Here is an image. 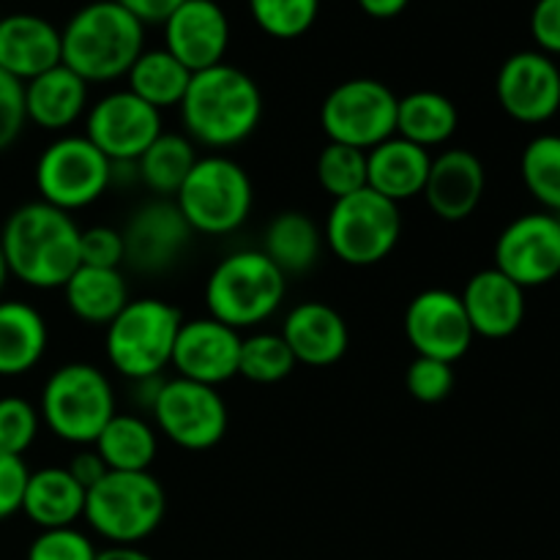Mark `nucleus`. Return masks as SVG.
I'll return each mask as SVG.
<instances>
[{
    "instance_id": "f257e3e1",
    "label": "nucleus",
    "mask_w": 560,
    "mask_h": 560,
    "mask_svg": "<svg viewBox=\"0 0 560 560\" xmlns=\"http://www.w3.org/2000/svg\"><path fill=\"white\" fill-rule=\"evenodd\" d=\"M82 230L71 213L36 200L25 202L0 230L9 277L33 290H63L80 268Z\"/></svg>"
},
{
    "instance_id": "f03ea898",
    "label": "nucleus",
    "mask_w": 560,
    "mask_h": 560,
    "mask_svg": "<svg viewBox=\"0 0 560 560\" xmlns=\"http://www.w3.org/2000/svg\"><path fill=\"white\" fill-rule=\"evenodd\" d=\"M178 109L184 135L217 153L255 135L262 120V93L246 71L219 63L191 74Z\"/></svg>"
},
{
    "instance_id": "7ed1b4c3",
    "label": "nucleus",
    "mask_w": 560,
    "mask_h": 560,
    "mask_svg": "<svg viewBox=\"0 0 560 560\" xmlns=\"http://www.w3.org/2000/svg\"><path fill=\"white\" fill-rule=\"evenodd\" d=\"M145 49V25L115 0L82 5L60 31V63L88 85L129 74Z\"/></svg>"
},
{
    "instance_id": "20e7f679",
    "label": "nucleus",
    "mask_w": 560,
    "mask_h": 560,
    "mask_svg": "<svg viewBox=\"0 0 560 560\" xmlns=\"http://www.w3.org/2000/svg\"><path fill=\"white\" fill-rule=\"evenodd\" d=\"M288 277L260 249H238L213 266L206 282L208 317L244 331L271 320L284 304Z\"/></svg>"
},
{
    "instance_id": "39448f33",
    "label": "nucleus",
    "mask_w": 560,
    "mask_h": 560,
    "mask_svg": "<svg viewBox=\"0 0 560 560\" xmlns=\"http://www.w3.org/2000/svg\"><path fill=\"white\" fill-rule=\"evenodd\" d=\"M115 413V388L96 364H63L47 377L42 388L38 416L44 427L71 446H93Z\"/></svg>"
},
{
    "instance_id": "423d86ee",
    "label": "nucleus",
    "mask_w": 560,
    "mask_h": 560,
    "mask_svg": "<svg viewBox=\"0 0 560 560\" xmlns=\"http://www.w3.org/2000/svg\"><path fill=\"white\" fill-rule=\"evenodd\" d=\"M180 312L162 299H131L104 328V353L109 366L126 381L164 375L173 361Z\"/></svg>"
},
{
    "instance_id": "0eeeda50",
    "label": "nucleus",
    "mask_w": 560,
    "mask_h": 560,
    "mask_svg": "<svg viewBox=\"0 0 560 560\" xmlns=\"http://www.w3.org/2000/svg\"><path fill=\"white\" fill-rule=\"evenodd\" d=\"M173 202L191 233L217 238L244 228L255 206V186L235 159L211 153L197 159Z\"/></svg>"
},
{
    "instance_id": "6e6552de",
    "label": "nucleus",
    "mask_w": 560,
    "mask_h": 560,
    "mask_svg": "<svg viewBox=\"0 0 560 560\" xmlns=\"http://www.w3.org/2000/svg\"><path fill=\"white\" fill-rule=\"evenodd\" d=\"M164 512H167V495L151 470L145 474L107 470V476L88 490L82 520L109 545H140L156 534Z\"/></svg>"
},
{
    "instance_id": "1a4fd4ad",
    "label": "nucleus",
    "mask_w": 560,
    "mask_h": 560,
    "mask_svg": "<svg viewBox=\"0 0 560 560\" xmlns=\"http://www.w3.org/2000/svg\"><path fill=\"white\" fill-rule=\"evenodd\" d=\"M402 235V213L370 186L334 200L323 228V241L345 266L366 268L386 260Z\"/></svg>"
},
{
    "instance_id": "9d476101",
    "label": "nucleus",
    "mask_w": 560,
    "mask_h": 560,
    "mask_svg": "<svg viewBox=\"0 0 560 560\" xmlns=\"http://www.w3.org/2000/svg\"><path fill=\"white\" fill-rule=\"evenodd\" d=\"M113 186V162L85 135L49 142L36 162L38 197L66 213L82 211Z\"/></svg>"
},
{
    "instance_id": "9b49d317",
    "label": "nucleus",
    "mask_w": 560,
    "mask_h": 560,
    "mask_svg": "<svg viewBox=\"0 0 560 560\" xmlns=\"http://www.w3.org/2000/svg\"><path fill=\"white\" fill-rule=\"evenodd\" d=\"M399 96L381 80L355 77L345 80L323 98L320 126L328 142L372 151L397 135Z\"/></svg>"
},
{
    "instance_id": "f8f14e48",
    "label": "nucleus",
    "mask_w": 560,
    "mask_h": 560,
    "mask_svg": "<svg viewBox=\"0 0 560 560\" xmlns=\"http://www.w3.org/2000/svg\"><path fill=\"white\" fill-rule=\"evenodd\" d=\"M156 430L186 452H208L228 435V405L213 386L175 375L151 408Z\"/></svg>"
},
{
    "instance_id": "ddd939ff",
    "label": "nucleus",
    "mask_w": 560,
    "mask_h": 560,
    "mask_svg": "<svg viewBox=\"0 0 560 560\" xmlns=\"http://www.w3.org/2000/svg\"><path fill=\"white\" fill-rule=\"evenodd\" d=\"M495 268L523 290L560 277V222L556 213L530 211L512 219L495 241Z\"/></svg>"
},
{
    "instance_id": "4468645a",
    "label": "nucleus",
    "mask_w": 560,
    "mask_h": 560,
    "mask_svg": "<svg viewBox=\"0 0 560 560\" xmlns=\"http://www.w3.org/2000/svg\"><path fill=\"white\" fill-rule=\"evenodd\" d=\"M162 131V113L126 88L102 96L85 113V137L113 164L137 162Z\"/></svg>"
},
{
    "instance_id": "2eb2a0df",
    "label": "nucleus",
    "mask_w": 560,
    "mask_h": 560,
    "mask_svg": "<svg viewBox=\"0 0 560 560\" xmlns=\"http://www.w3.org/2000/svg\"><path fill=\"white\" fill-rule=\"evenodd\" d=\"M503 113L525 126H541L560 113V69L550 55L523 49L503 60L495 77Z\"/></svg>"
},
{
    "instance_id": "dca6fc26",
    "label": "nucleus",
    "mask_w": 560,
    "mask_h": 560,
    "mask_svg": "<svg viewBox=\"0 0 560 560\" xmlns=\"http://www.w3.org/2000/svg\"><path fill=\"white\" fill-rule=\"evenodd\" d=\"M405 337L416 355L457 364L474 345V328L459 293L430 288L416 295L405 310Z\"/></svg>"
},
{
    "instance_id": "f3484780",
    "label": "nucleus",
    "mask_w": 560,
    "mask_h": 560,
    "mask_svg": "<svg viewBox=\"0 0 560 560\" xmlns=\"http://www.w3.org/2000/svg\"><path fill=\"white\" fill-rule=\"evenodd\" d=\"M120 233H124L126 266L148 277H159L178 266L195 238L178 206L159 197L137 208Z\"/></svg>"
},
{
    "instance_id": "a211bd4d",
    "label": "nucleus",
    "mask_w": 560,
    "mask_h": 560,
    "mask_svg": "<svg viewBox=\"0 0 560 560\" xmlns=\"http://www.w3.org/2000/svg\"><path fill=\"white\" fill-rule=\"evenodd\" d=\"M241 331L213 320V317H195L180 323L175 337L173 366L178 377L219 388L222 383L238 375Z\"/></svg>"
},
{
    "instance_id": "6ab92c4d",
    "label": "nucleus",
    "mask_w": 560,
    "mask_h": 560,
    "mask_svg": "<svg viewBox=\"0 0 560 560\" xmlns=\"http://www.w3.org/2000/svg\"><path fill=\"white\" fill-rule=\"evenodd\" d=\"M164 25V49L191 74L224 63L230 47V20L219 0H184Z\"/></svg>"
},
{
    "instance_id": "aec40b11",
    "label": "nucleus",
    "mask_w": 560,
    "mask_h": 560,
    "mask_svg": "<svg viewBox=\"0 0 560 560\" xmlns=\"http://www.w3.org/2000/svg\"><path fill=\"white\" fill-rule=\"evenodd\" d=\"M487 189V170L468 148H446L432 156L430 175L421 197L443 222H465L481 206Z\"/></svg>"
},
{
    "instance_id": "412c9836",
    "label": "nucleus",
    "mask_w": 560,
    "mask_h": 560,
    "mask_svg": "<svg viewBox=\"0 0 560 560\" xmlns=\"http://www.w3.org/2000/svg\"><path fill=\"white\" fill-rule=\"evenodd\" d=\"M282 339L288 342L295 364L331 366L348 353L350 331L345 317L323 301H304L284 315Z\"/></svg>"
},
{
    "instance_id": "4be33fe9",
    "label": "nucleus",
    "mask_w": 560,
    "mask_h": 560,
    "mask_svg": "<svg viewBox=\"0 0 560 560\" xmlns=\"http://www.w3.org/2000/svg\"><path fill=\"white\" fill-rule=\"evenodd\" d=\"M476 337L506 339L525 320V290L495 266L474 273L459 293Z\"/></svg>"
},
{
    "instance_id": "5701e85b",
    "label": "nucleus",
    "mask_w": 560,
    "mask_h": 560,
    "mask_svg": "<svg viewBox=\"0 0 560 560\" xmlns=\"http://www.w3.org/2000/svg\"><path fill=\"white\" fill-rule=\"evenodd\" d=\"M60 66V31L38 14L0 16V69L25 85Z\"/></svg>"
},
{
    "instance_id": "b1692460",
    "label": "nucleus",
    "mask_w": 560,
    "mask_h": 560,
    "mask_svg": "<svg viewBox=\"0 0 560 560\" xmlns=\"http://www.w3.org/2000/svg\"><path fill=\"white\" fill-rule=\"evenodd\" d=\"M91 85L77 77L69 66H55L25 82L27 124L44 131H66L85 118L91 107Z\"/></svg>"
},
{
    "instance_id": "393cba45",
    "label": "nucleus",
    "mask_w": 560,
    "mask_h": 560,
    "mask_svg": "<svg viewBox=\"0 0 560 560\" xmlns=\"http://www.w3.org/2000/svg\"><path fill=\"white\" fill-rule=\"evenodd\" d=\"M430 167V151L394 135L366 151V186L399 206V202L421 197Z\"/></svg>"
},
{
    "instance_id": "a878e982",
    "label": "nucleus",
    "mask_w": 560,
    "mask_h": 560,
    "mask_svg": "<svg viewBox=\"0 0 560 560\" xmlns=\"http://www.w3.org/2000/svg\"><path fill=\"white\" fill-rule=\"evenodd\" d=\"M88 490L69 474V468L31 470L22 495V514L38 530L74 528L85 514Z\"/></svg>"
},
{
    "instance_id": "bb28decb",
    "label": "nucleus",
    "mask_w": 560,
    "mask_h": 560,
    "mask_svg": "<svg viewBox=\"0 0 560 560\" xmlns=\"http://www.w3.org/2000/svg\"><path fill=\"white\" fill-rule=\"evenodd\" d=\"M49 328L42 312L27 301H0V377L27 375L42 364Z\"/></svg>"
},
{
    "instance_id": "cd10ccee",
    "label": "nucleus",
    "mask_w": 560,
    "mask_h": 560,
    "mask_svg": "<svg viewBox=\"0 0 560 560\" xmlns=\"http://www.w3.org/2000/svg\"><path fill=\"white\" fill-rule=\"evenodd\" d=\"M66 306L88 326L107 328L129 304V284L120 268L80 266L63 284Z\"/></svg>"
},
{
    "instance_id": "c85d7f7f",
    "label": "nucleus",
    "mask_w": 560,
    "mask_h": 560,
    "mask_svg": "<svg viewBox=\"0 0 560 560\" xmlns=\"http://www.w3.org/2000/svg\"><path fill=\"white\" fill-rule=\"evenodd\" d=\"M323 233L304 211H282L268 222L262 235V255L284 273H306L320 260Z\"/></svg>"
},
{
    "instance_id": "c756f323",
    "label": "nucleus",
    "mask_w": 560,
    "mask_h": 560,
    "mask_svg": "<svg viewBox=\"0 0 560 560\" xmlns=\"http://www.w3.org/2000/svg\"><path fill=\"white\" fill-rule=\"evenodd\" d=\"M93 448L104 459L107 470L145 474L159 454L156 427L137 413H115L96 438Z\"/></svg>"
},
{
    "instance_id": "7c9ffc66",
    "label": "nucleus",
    "mask_w": 560,
    "mask_h": 560,
    "mask_svg": "<svg viewBox=\"0 0 560 560\" xmlns=\"http://www.w3.org/2000/svg\"><path fill=\"white\" fill-rule=\"evenodd\" d=\"M457 104L438 91H413L397 104V137L432 153L457 135Z\"/></svg>"
},
{
    "instance_id": "2f4dec72",
    "label": "nucleus",
    "mask_w": 560,
    "mask_h": 560,
    "mask_svg": "<svg viewBox=\"0 0 560 560\" xmlns=\"http://www.w3.org/2000/svg\"><path fill=\"white\" fill-rule=\"evenodd\" d=\"M197 145L178 131H162L153 145L135 162L137 180L159 200H175L197 164Z\"/></svg>"
},
{
    "instance_id": "473e14b6",
    "label": "nucleus",
    "mask_w": 560,
    "mask_h": 560,
    "mask_svg": "<svg viewBox=\"0 0 560 560\" xmlns=\"http://www.w3.org/2000/svg\"><path fill=\"white\" fill-rule=\"evenodd\" d=\"M126 82H129L126 91H131L162 113V109L180 107L186 88L191 82V71L164 47L142 49L140 58L126 74Z\"/></svg>"
},
{
    "instance_id": "72a5a7b5",
    "label": "nucleus",
    "mask_w": 560,
    "mask_h": 560,
    "mask_svg": "<svg viewBox=\"0 0 560 560\" xmlns=\"http://www.w3.org/2000/svg\"><path fill=\"white\" fill-rule=\"evenodd\" d=\"M520 175L541 211L560 213V135H536L523 148Z\"/></svg>"
},
{
    "instance_id": "f704fd0d",
    "label": "nucleus",
    "mask_w": 560,
    "mask_h": 560,
    "mask_svg": "<svg viewBox=\"0 0 560 560\" xmlns=\"http://www.w3.org/2000/svg\"><path fill=\"white\" fill-rule=\"evenodd\" d=\"M293 370L295 359L279 331H257L241 339L238 375L246 381L271 386V383L284 381Z\"/></svg>"
},
{
    "instance_id": "c9c22d12",
    "label": "nucleus",
    "mask_w": 560,
    "mask_h": 560,
    "mask_svg": "<svg viewBox=\"0 0 560 560\" xmlns=\"http://www.w3.org/2000/svg\"><path fill=\"white\" fill-rule=\"evenodd\" d=\"M317 184L334 200L355 195L366 189V153L359 148L342 145V142H328L320 151L315 164Z\"/></svg>"
},
{
    "instance_id": "e433bc0d",
    "label": "nucleus",
    "mask_w": 560,
    "mask_h": 560,
    "mask_svg": "<svg viewBox=\"0 0 560 560\" xmlns=\"http://www.w3.org/2000/svg\"><path fill=\"white\" fill-rule=\"evenodd\" d=\"M249 11L266 36L290 42L315 25L320 0H249Z\"/></svg>"
},
{
    "instance_id": "4c0bfd02",
    "label": "nucleus",
    "mask_w": 560,
    "mask_h": 560,
    "mask_svg": "<svg viewBox=\"0 0 560 560\" xmlns=\"http://www.w3.org/2000/svg\"><path fill=\"white\" fill-rule=\"evenodd\" d=\"M42 416L25 397H0V454L22 457L36 443Z\"/></svg>"
},
{
    "instance_id": "58836bf2",
    "label": "nucleus",
    "mask_w": 560,
    "mask_h": 560,
    "mask_svg": "<svg viewBox=\"0 0 560 560\" xmlns=\"http://www.w3.org/2000/svg\"><path fill=\"white\" fill-rule=\"evenodd\" d=\"M454 381H457L454 364L424 359V355H416L408 364V372H405V386H408L410 397L424 405L443 402L454 392Z\"/></svg>"
},
{
    "instance_id": "ea45409f",
    "label": "nucleus",
    "mask_w": 560,
    "mask_h": 560,
    "mask_svg": "<svg viewBox=\"0 0 560 560\" xmlns=\"http://www.w3.org/2000/svg\"><path fill=\"white\" fill-rule=\"evenodd\" d=\"M96 545L80 528L38 530L25 560H96Z\"/></svg>"
},
{
    "instance_id": "a19ab883",
    "label": "nucleus",
    "mask_w": 560,
    "mask_h": 560,
    "mask_svg": "<svg viewBox=\"0 0 560 560\" xmlns=\"http://www.w3.org/2000/svg\"><path fill=\"white\" fill-rule=\"evenodd\" d=\"M80 266L93 268H120L126 262L124 233L107 224L82 230L80 238Z\"/></svg>"
},
{
    "instance_id": "79ce46f5",
    "label": "nucleus",
    "mask_w": 560,
    "mask_h": 560,
    "mask_svg": "<svg viewBox=\"0 0 560 560\" xmlns=\"http://www.w3.org/2000/svg\"><path fill=\"white\" fill-rule=\"evenodd\" d=\"M25 124V85L0 69V153L20 140Z\"/></svg>"
},
{
    "instance_id": "37998d69",
    "label": "nucleus",
    "mask_w": 560,
    "mask_h": 560,
    "mask_svg": "<svg viewBox=\"0 0 560 560\" xmlns=\"http://www.w3.org/2000/svg\"><path fill=\"white\" fill-rule=\"evenodd\" d=\"M27 476H31V470H27L25 459L0 454V523L22 512Z\"/></svg>"
},
{
    "instance_id": "c03bdc74",
    "label": "nucleus",
    "mask_w": 560,
    "mask_h": 560,
    "mask_svg": "<svg viewBox=\"0 0 560 560\" xmlns=\"http://www.w3.org/2000/svg\"><path fill=\"white\" fill-rule=\"evenodd\" d=\"M530 36L545 55H560V0H536L530 11Z\"/></svg>"
},
{
    "instance_id": "a18cd8bd",
    "label": "nucleus",
    "mask_w": 560,
    "mask_h": 560,
    "mask_svg": "<svg viewBox=\"0 0 560 560\" xmlns=\"http://www.w3.org/2000/svg\"><path fill=\"white\" fill-rule=\"evenodd\" d=\"M69 474L74 476L77 481H80L85 490H91L93 485H98V481L107 476V465H104V459L98 457V452L93 446H80V452L71 457L69 463Z\"/></svg>"
},
{
    "instance_id": "49530a36",
    "label": "nucleus",
    "mask_w": 560,
    "mask_h": 560,
    "mask_svg": "<svg viewBox=\"0 0 560 560\" xmlns=\"http://www.w3.org/2000/svg\"><path fill=\"white\" fill-rule=\"evenodd\" d=\"M115 3L124 5L126 11H131L142 25H162L184 0H115Z\"/></svg>"
},
{
    "instance_id": "de8ad7c7",
    "label": "nucleus",
    "mask_w": 560,
    "mask_h": 560,
    "mask_svg": "<svg viewBox=\"0 0 560 560\" xmlns=\"http://www.w3.org/2000/svg\"><path fill=\"white\" fill-rule=\"evenodd\" d=\"M359 9L372 20H394L410 5V0H355Z\"/></svg>"
},
{
    "instance_id": "09e8293b",
    "label": "nucleus",
    "mask_w": 560,
    "mask_h": 560,
    "mask_svg": "<svg viewBox=\"0 0 560 560\" xmlns=\"http://www.w3.org/2000/svg\"><path fill=\"white\" fill-rule=\"evenodd\" d=\"M96 560H153L137 545H109L96 552Z\"/></svg>"
},
{
    "instance_id": "8fccbe9b",
    "label": "nucleus",
    "mask_w": 560,
    "mask_h": 560,
    "mask_svg": "<svg viewBox=\"0 0 560 560\" xmlns=\"http://www.w3.org/2000/svg\"><path fill=\"white\" fill-rule=\"evenodd\" d=\"M5 279H9V266H5L3 249H0V293H3V288H5Z\"/></svg>"
},
{
    "instance_id": "3c124183",
    "label": "nucleus",
    "mask_w": 560,
    "mask_h": 560,
    "mask_svg": "<svg viewBox=\"0 0 560 560\" xmlns=\"http://www.w3.org/2000/svg\"><path fill=\"white\" fill-rule=\"evenodd\" d=\"M556 217H558V222H560V213H556Z\"/></svg>"
}]
</instances>
